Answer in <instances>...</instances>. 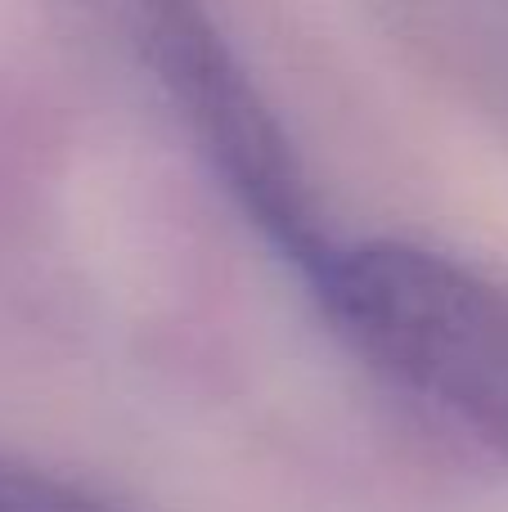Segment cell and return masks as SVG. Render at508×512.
I'll return each instance as SVG.
<instances>
[{
  "label": "cell",
  "mask_w": 508,
  "mask_h": 512,
  "mask_svg": "<svg viewBox=\"0 0 508 512\" xmlns=\"http://www.w3.org/2000/svg\"><path fill=\"white\" fill-rule=\"evenodd\" d=\"M95 27L162 90L207 158L221 189L257 225L297 279L315 270L338 239L320 221L288 131L207 0H77Z\"/></svg>",
  "instance_id": "2"
},
{
  "label": "cell",
  "mask_w": 508,
  "mask_h": 512,
  "mask_svg": "<svg viewBox=\"0 0 508 512\" xmlns=\"http://www.w3.org/2000/svg\"><path fill=\"white\" fill-rule=\"evenodd\" d=\"M0 512H126L122 504L86 490L68 477L41 472L0 454Z\"/></svg>",
  "instance_id": "3"
},
{
  "label": "cell",
  "mask_w": 508,
  "mask_h": 512,
  "mask_svg": "<svg viewBox=\"0 0 508 512\" xmlns=\"http://www.w3.org/2000/svg\"><path fill=\"white\" fill-rule=\"evenodd\" d=\"M302 283L351 351L508 463L504 283L396 239H338Z\"/></svg>",
  "instance_id": "1"
}]
</instances>
